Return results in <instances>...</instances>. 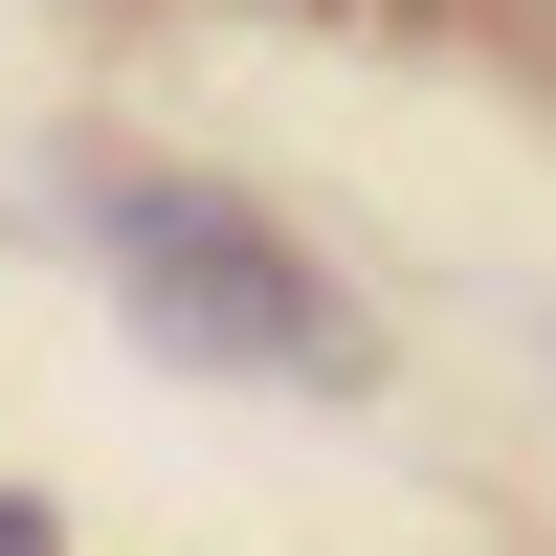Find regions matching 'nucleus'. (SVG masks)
Masks as SVG:
<instances>
[{
    "label": "nucleus",
    "mask_w": 556,
    "mask_h": 556,
    "mask_svg": "<svg viewBox=\"0 0 556 556\" xmlns=\"http://www.w3.org/2000/svg\"><path fill=\"white\" fill-rule=\"evenodd\" d=\"M89 245H112V312L201 379H356V312L312 290V245L223 178H89Z\"/></svg>",
    "instance_id": "obj_1"
},
{
    "label": "nucleus",
    "mask_w": 556,
    "mask_h": 556,
    "mask_svg": "<svg viewBox=\"0 0 556 556\" xmlns=\"http://www.w3.org/2000/svg\"><path fill=\"white\" fill-rule=\"evenodd\" d=\"M0 556H67V534H45V513H0Z\"/></svg>",
    "instance_id": "obj_2"
}]
</instances>
